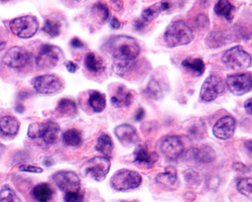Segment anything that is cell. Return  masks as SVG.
I'll return each instance as SVG.
<instances>
[{"label": "cell", "instance_id": "obj_12", "mask_svg": "<svg viewBox=\"0 0 252 202\" xmlns=\"http://www.w3.org/2000/svg\"><path fill=\"white\" fill-rule=\"evenodd\" d=\"M57 186L65 193L80 192L81 181L79 176L71 171H60L54 175Z\"/></svg>", "mask_w": 252, "mask_h": 202}, {"label": "cell", "instance_id": "obj_47", "mask_svg": "<svg viewBox=\"0 0 252 202\" xmlns=\"http://www.w3.org/2000/svg\"><path fill=\"white\" fill-rule=\"evenodd\" d=\"M5 47V43H3V44H1V45H0V51H1L3 48Z\"/></svg>", "mask_w": 252, "mask_h": 202}, {"label": "cell", "instance_id": "obj_38", "mask_svg": "<svg viewBox=\"0 0 252 202\" xmlns=\"http://www.w3.org/2000/svg\"><path fill=\"white\" fill-rule=\"evenodd\" d=\"M196 23H197V26H198L199 28L205 29V28H207L208 25H209V19H208V17H207L206 15L202 14V15H199V16L197 17Z\"/></svg>", "mask_w": 252, "mask_h": 202}, {"label": "cell", "instance_id": "obj_37", "mask_svg": "<svg viewBox=\"0 0 252 202\" xmlns=\"http://www.w3.org/2000/svg\"><path fill=\"white\" fill-rule=\"evenodd\" d=\"M20 171H25V172H31V173H43V169L36 167V166H32L29 164H24V165H20L19 167Z\"/></svg>", "mask_w": 252, "mask_h": 202}, {"label": "cell", "instance_id": "obj_24", "mask_svg": "<svg viewBox=\"0 0 252 202\" xmlns=\"http://www.w3.org/2000/svg\"><path fill=\"white\" fill-rule=\"evenodd\" d=\"M96 150L104 155V157H109L113 151V141L107 134H102L97 140Z\"/></svg>", "mask_w": 252, "mask_h": 202}, {"label": "cell", "instance_id": "obj_35", "mask_svg": "<svg viewBox=\"0 0 252 202\" xmlns=\"http://www.w3.org/2000/svg\"><path fill=\"white\" fill-rule=\"evenodd\" d=\"M185 179L189 182V183H193V184H196L199 182L200 180V177H199V174L193 170V169H189L187 170L185 173Z\"/></svg>", "mask_w": 252, "mask_h": 202}, {"label": "cell", "instance_id": "obj_41", "mask_svg": "<svg viewBox=\"0 0 252 202\" xmlns=\"http://www.w3.org/2000/svg\"><path fill=\"white\" fill-rule=\"evenodd\" d=\"M233 167L238 172H246L248 170V168L244 164H242V163H235L233 165Z\"/></svg>", "mask_w": 252, "mask_h": 202}, {"label": "cell", "instance_id": "obj_48", "mask_svg": "<svg viewBox=\"0 0 252 202\" xmlns=\"http://www.w3.org/2000/svg\"><path fill=\"white\" fill-rule=\"evenodd\" d=\"M132 202H137V201H132Z\"/></svg>", "mask_w": 252, "mask_h": 202}, {"label": "cell", "instance_id": "obj_25", "mask_svg": "<svg viewBox=\"0 0 252 202\" xmlns=\"http://www.w3.org/2000/svg\"><path fill=\"white\" fill-rule=\"evenodd\" d=\"M57 109L62 115L69 116V117L75 116L78 112L76 102L73 99H69V98H64L60 100Z\"/></svg>", "mask_w": 252, "mask_h": 202}, {"label": "cell", "instance_id": "obj_27", "mask_svg": "<svg viewBox=\"0 0 252 202\" xmlns=\"http://www.w3.org/2000/svg\"><path fill=\"white\" fill-rule=\"evenodd\" d=\"M89 104L95 112H101L106 106V98L98 91H90Z\"/></svg>", "mask_w": 252, "mask_h": 202}, {"label": "cell", "instance_id": "obj_8", "mask_svg": "<svg viewBox=\"0 0 252 202\" xmlns=\"http://www.w3.org/2000/svg\"><path fill=\"white\" fill-rule=\"evenodd\" d=\"M226 88L225 81L218 75H212L206 79L200 91L201 100L204 102H211L219 95H221Z\"/></svg>", "mask_w": 252, "mask_h": 202}, {"label": "cell", "instance_id": "obj_21", "mask_svg": "<svg viewBox=\"0 0 252 202\" xmlns=\"http://www.w3.org/2000/svg\"><path fill=\"white\" fill-rule=\"evenodd\" d=\"M19 121L10 115L0 118V132L6 135H15L19 131Z\"/></svg>", "mask_w": 252, "mask_h": 202}, {"label": "cell", "instance_id": "obj_17", "mask_svg": "<svg viewBox=\"0 0 252 202\" xmlns=\"http://www.w3.org/2000/svg\"><path fill=\"white\" fill-rule=\"evenodd\" d=\"M133 155L135 163L150 168L153 167L158 160V155L156 152H150L148 147L144 145H138Z\"/></svg>", "mask_w": 252, "mask_h": 202}, {"label": "cell", "instance_id": "obj_34", "mask_svg": "<svg viewBox=\"0 0 252 202\" xmlns=\"http://www.w3.org/2000/svg\"><path fill=\"white\" fill-rule=\"evenodd\" d=\"M43 31H44L45 33H47L50 36L56 37V36H58V35L60 34V33H61V26H60L58 23L54 22V20L49 19V20H47V22L45 23V26H44V28H43Z\"/></svg>", "mask_w": 252, "mask_h": 202}, {"label": "cell", "instance_id": "obj_16", "mask_svg": "<svg viewBox=\"0 0 252 202\" xmlns=\"http://www.w3.org/2000/svg\"><path fill=\"white\" fill-rule=\"evenodd\" d=\"M114 134L120 143L125 147L135 145L138 140L137 132L130 125H120L116 127Z\"/></svg>", "mask_w": 252, "mask_h": 202}, {"label": "cell", "instance_id": "obj_36", "mask_svg": "<svg viewBox=\"0 0 252 202\" xmlns=\"http://www.w3.org/2000/svg\"><path fill=\"white\" fill-rule=\"evenodd\" d=\"M84 195L81 192H68L65 194V202H83Z\"/></svg>", "mask_w": 252, "mask_h": 202}, {"label": "cell", "instance_id": "obj_33", "mask_svg": "<svg viewBox=\"0 0 252 202\" xmlns=\"http://www.w3.org/2000/svg\"><path fill=\"white\" fill-rule=\"evenodd\" d=\"M0 202H20V200L15 192L5 185L0 190Z\"/></svg>", "mask_w": 252, "mask_h": 202}, {"label": "cell", "instance_id": "obj_29", "mask_svg": "<svg viewBox=\"0 0 252 202\" xmlns=\"http://www.w3.org/2000/svg\"><path fill=\"white\" fill-rule=\"evenodd\" d=\"M85 66L89 71L93 73H99L105 69L102 60L98 56H96L94 53H89L86 55Z\"/></svg>", "mask_w": 252, "mask_h": 202}, {"label": "cell", "instance_id": "obj_7", "mask_svg": "<svg viewBox=\"0 0 252 202\" xmlns=\"http://www.w3.org/2000/svg\"><path fill=\"white\" fill-rule=\"evenodd\" d=\"M11 32L22 38H30L38 30V22L33 15H25L12 19L9 24Z\"/></svg>", "mask_w": 252, "mask_h": 202}, {"label": "cell", "instance_id": "obj_31", "mask_svg": "<svg viewBox=\"0 0 252 202\" xmlns=\"http://www.w3.org/2000/svg\"><path fill=\"white\" fill-rule=\"evenodd\" d=\"M236 188L242 195L252 199V178H238L236 182Z\"/></svg>", "mask_w": 252, "mask_h": 202}, {"label": "cell", "instance_id": "obj_18", "mask_svg": "<svg viewBox=\"0 0 252 202\" xmlns=\"http://www.w3.org/2000/svg\"><path fill=\"white\" fill-rule=\"evenodd\" d=\"M157 183L166 187L172 188L178 183V173L174 166H170L165 169L164 172L159 173L156 178Z\"/></svg>", "mask_w": 252, "mask_h": 202}, {"label": "cell", "instance_id": "obj_15", "mask_svg": "<svg viewBox=\"0 0 252 202\" xmlns=\"http://www.w3.org/2000/svg\"><path fill=\"white\" fill-rule=\"evenodd\" d=\"M236 130V120L234 117L227 115L220 118L213 127V134L219 139H228L232 137Z\"/></svg>", "mask_w": 252, "mask_h": 202}, {"label": "cell", "instance_id": "obj_14", "mask_svg": "<svg viewBox=\"0 0 252 202\" xmlns=\"http://www.w3.org/2000/svg\"><path fill=\"white\" fill-rule=\"evenodd\" d=\"M160 151L165 158L176 160L184 154L185 146L179 136L171 135L162 139L160 144Z\"/></svg>", "mask_w": 252, "mask_h": 202}, {"label": "cell", "instance_id": "obj_1", "mask_svg": "<svg viewBox=\"0 0 252 202\" xmlns=\"http://www.w3.org/2000/svg\"><path fill=\"white\" fill-rule=\"evenodd\" d=\"M108 49L113 56V69L118 75L132 70L140 47L135 38L127 35H115L108 42Z\"/></svg>", "mask_w": 252, "mask_h": 202}, {"label": "cell", "instance_id": "obj_10", "mask_svg": "<svg viewBox=\"0 0 252 202\" xmlns=\"http://www.w3.org/2000/svg\"><path fill=\"white\" fill-rule=\"evenodd\" d=\"M64 57L62 50L53 45H44L36 57V64L43 69L54 68Z\"/></svg>", "mask_w": 252, "mask_h": 202}, {"label": "cell", "instance_id": "obj_11", "mask_svg": "<svg viewBox=\"0 0 252 202\" xmlns=\"http://www.w3.org/2000/svg\"><path fill=\"white\" fill-rule=\"evenodd\" d=\"M32 85L36 92L40 94H54L59 92L63 88L62 80L52 74L41 75L33 79Z\"/></svg>", "mask_w": 252, "mask_h": 202}, {"label": "cell", "instance_id": "obj_6", "mask_svg": "<svg viewBox=\"0 0 252 202\" xmlns=\"http://www.w3.org/2000/svg\"><path fill=\"white\" fill-rule=\"evenodd\" d=\"M110 160L107 157H94L82 166V171L86 176L96 181H102L110 170Z\"/></svg>", "mask_w": 252, "mask_h": 202}, {"label": "cell", "instance_id": "obj_19", "mask_svg": "<svg viewBox=\"0 0 252 202\" xmlns=\"http://www.w3.org/2000/svg\"><path fill=\"white\" fill-rule=\"evenodd\" d=\"M133 100V94L124 86H120L116 93L111 97V102L116 107L129 106Z\"/></svg>", "mask_w": 252, "mask_h": 202}, {"label": "cell", "instance_id": "obj_3", "mask_svg": "<svg viewBox=\"0 0 252 202\" xmlns=\"http://www.w3.org/2000/svg\"><path fill=\"white\" fill-rule=\"evenodd\" d=\"M60 127L54 121H46V123H33L30 126L28 135L31 138L36 140L41 146H52L56 143Z\"/></svg>", "mask_w": 252, "mask_h": 202}, {"label": "cell", "instance_id": "obj_42", "mask_svg": "<svg viewBox=\"0 0 252 202\" xmlns=\"http://www.w3.org/2000/svg\"><path fill=\"white\" fill-rule=\"evenodd\" d=\"M120 27H121V24L119 23V20L116 17H113L111 20V28L114 30H118L120 29Z\"/></svg>", "mask_w": 252, "mask_h": 202}, {"label": "cell", "instance_id": "obj_44", "mask_svg": "<svg viewBox=\"0 0 252 202\" xmlns=\"http://www.w3.org/2000/svg\"><path fill=\"white\" fill-rule=\"evenodd\" d=\"M244 146H245V148H246L249 152H251V153H252V139L246 140L245 143H244Z\"/></svg>", "mask_w": 252, "mask_h": 202}, {"label": "cell", "instance_id": "obj_40", "mask_svg": "<svg viewBox=\"0 0 252 202\" xmlns=\"http://www.w3.org/2000/svg\"><path fill=\"white\" fill-rule=\"evenodd\" d=\"M244 109H245V111H246L248 114L252 115V98H249V99H247V100L245 101V103H244Z\"/></svg>", "mask_w": 252, "mask_h": 202}, {"label": "cell", "instance_id": "obj_13", "mask_svg": "<svg viewBox=\"0 0 252 202\" xmlns=\"http://www.w3.org/2000/svg\"><path fill=\"white\" fill-rule=\"evenodd\" d=\"M30 53L22 47H13L9 49L3 57V63L13 69L24 68L30 62Z\"/></svg>", "mask_w": 252, "mask_h": 202}, {"label": "cell", "instance_id": "obj_20", "mask_svg": "<svg viewBox=\"0 0 252 202\" xmlns=\"http://www.w3.org/2000/svg\"><path fill=\"white\" fill-rule=\"evenodd\" d=\"M194 152L193 159L198 162V163L208 164L212 163V162L216 159V152L214 149L210 146H205L201 149H194L192 150Z\"/></svg>", "mask_w": 252, "mask_h": 202}, {"label": "cell", "instance_id": "obj_39", "mask_svg": "<svg viewBox=\"0 0 252 202\" xmlns=\"http://www.w3.org/2000/svg\"><path fill=\"white\" fill-rule=\"evenodd\" d=\"M66 68L70 73H75L78 70V65L72 62V61H68V62H66Z\"/></svg>", "mask_w": 252, "mask_h": 202}, {"label": "cell", "instance_id": "obj_32", "mask_svg": "<svg viewBox=\"0 0 252 202\" xmlns=\"http://www.w3.org/2000/svg\"><path fill=\"white\" fill-rule=\"evenodd\" d=\"M92 13H93L94 16H96L98 19H100L101 23L106 22V20L109 17V9H108V7L105 5V4L101 3V2H99V3H97V4H95L93 6Z\"/></svg>", "mask_w": 252, "mask_h": 202}, {"label": "cell", "instance_id": "obj_26", "mask_svg": "<svg viewBox=\"0 0 252 202\" xmlns=\"http://www.w3.org/2000/svg\"><path fill=\"white\" fill-rule=\"evenodd\" d=\"M182 65L196 76H201L205 71L204 61L200 58H188L183 61Z\"/></svg>", "mask_w": 252, "mask_h": 202}, {"label": "cell", "instance_id": "obj_2", "mask_svg": "<svg viewBox=\"0 0 252 202\" xmlns=\"http://www.w3.org/2000/svg\"><path fill=\"white\" fill-rule=\"evenodd\" d=\"M194 38L193 30L183 20H177L166 28L164 33V40L166 45L175 48L190 44Z\"/></svg>", "mask_w": 252, "mask_h": 202}, {"label": "cell", "instance_id": "obj_22", "mask_svg": "<svg viewBox=\"0 0 252 202\" xmlns=\"http://www.w3.org/2000/svg\"><path fill=\"white\" fill-rule=\"evenodd\" d=\"M170 3L169 2H158L148 8H145L142 11V19L145 20V22H152V20L156 19L159 13H161L164 10H167L170 8Z\"/></svg>", "mask_w": 252, "mask_h": 202}, {"label": "cell", "instance_id": "obj_9", "mask_svg": "<svg viewBox=\"0 0 252 202\" xmlns=\"http://www.w3.org/2000/svg\"><path fill=\"white\" fill-rule=\"evenodd\" d=\"M226 86L234 95H244L252 90V75L250 73L229 75L226 79Z\"/></svg>", "mask_w": 252, "mask_h": 202}, {"label": "cell", "instance_id": "obj_5", "mask_svg": "<svg viewBox=\"0 0 252 202\" xmlns=\"http://www.w3.org/2000/svg\"><path fill=\"white\" fill-rule=\"evenodd\" d=\"M223 64L235 71L247 69L252 64L251 56L241 47H234L227 50L222 56Z\"/></svg>", "mask_w": 252, "mask_h": 202}, {"label": "cell", "instance_id": "obj_46", "mask_svg": "<svg viewBox=\"0 0 252 202\" xmlns=\"http://www.w3.org/2000/svg\"><path fill=\"white\" fill-rule=\"evenodd\" d=\"M3 153H4V146L2 144H0V158H1Z\"/></svg>", "mask_w": 252, "mask_h": 202}, {"label": "cell", "instance_id": "obj_45", "mask_svg": "<svg viewBox=\"0 0 252 202\" xmlns=\"http://www.w3.org/2000/svg\"><path fill=\"white\" fill-rule=\"evenodd\" d=\"M143 113H144L143 109H142V108H140V109L138 110V114L136 115V119H137V120H140V119L143 117Z\"/></svg>", "mask_w": 252, "mask_h": 202}, {"label": "cell", "instance_id": "obj_23", "mask_svg": "<svg viewBox=\"0 0 252 202\" xmlns=\"http://www.w3.org/2000/svg\"><path fill=\"white\" fill-rule=\"evenodd\" d=\"M32 194L38 202H49L53 197L54 191L49 184L41 183L33 187Z\"/></svg>", "mask_w": 252, "mask_h": 202}, {"label": "cell", "instance_id": "obj_4", "mask_svg": "<svg viewBox=\"0 0 252 202\" xmlns=\"http://www.w3.org/2000/svg\"><path fill=\"white\" fill-rule=\"evenodd\" d=\"M142 182L141 175L135 171L121 169L110 180V184L116 191H129L136 189Z\"/></svg>", "mask_w": 252, "mask_h": 202}, {"label": "cell", "instance_id": "obj_43", "mask_svg": "<svg viewBox=\"0 0 252 202\" xmlns=\"http://www.w3.org/2000/svg\"><path fill=\"white\" fill-rule=\"evenodd\" d=\"M71 45L74 47V48H82L84 46V44L81 42V40L79 38H73L72 42H71Z\"/></svg>", "mask_w": 252, "mask_h": 202}, {"label": "cell", "instance_id": "obj_28", "mask_svg": "<svg viewBox=\"0 0 252 202\" xmlns=\"http://www.w3.org/2000/svg\"><path fill=\"white\" fill-rule=\"evenodd\" d=\"M233 11H234V6L232 5V3L229 2L228 0H220V1H218L215 5L216 14L223 16L228 20H232Z\"/></svg>", "mask_w": 252, "mask_h": 202}, {"label": "cell", "instance_id": "obj_30", "mask_svg": "<svg viewBox=\"0 0 252 202\" xmlns=\"http://www.w3.org/2000/svg\"><path fill=\"white\" fill-rule=\"evenodd\" d=\"M63 140L67 146L78 147L82 143V135L78 130H68L63 135Z\"/></svg>", "mask_w": 252, "mask_h": 202}]
</instances>
